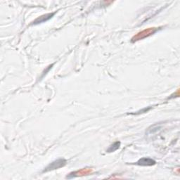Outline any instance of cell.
Returning a JSON list of instances; mask_svg holds the SVG:
<instances>
[{
	"label": "cell",
	"instance_id": "cell-3",
	"mask_svg": "<svg viewBox=\"0 0 180 180\" xmlns=\"http://www.w3.org/2000/svg\"><path fill=\"white\" fill-rule=\"evenodd\" d=\"M53 14H54V13H48V14H46V15H43L42 16L37 18V19L33 22V24L34 25H37V24L44 23L45 22V21H47L53 16Z\"/></svg>",
	"mask_w": 180,
	"mask_h": 180
},
{
	"label": "cell",
	"instance_id": "cell-2",
	"mask_svg": "<svg viewBox=\"0 0 180 180\" xmlns=\"http://www.w3.org/2000/svg\"><path fill=\"white\" fill-rule=\"evenodd\" d=\"M138 165L141 166H151L155 164V161L150 158H142L136 163Z\"/></svg>",
	"mask_w": 180,
	"mask_h": 180
},
{
	"label": "cell",
	"instance_id": "cell-4",
	"mask_svg": "<svg viewBox=\"0 0 180 180\" xmlns=\"http://www.w3.org/2000/svg\"><path fill=\"white\" fill-rule=\"evenodd\" d=\"M120 141L115 142V143L111 144V146H109L108 149H107L106 152H108V153L114 152L115 151H117V150L120 148Z\"/></svg>",
	"mask_w": 180,
	"mask_h": 180
},
{
	"label": "cell",
	"instance_id": "cell-1",
	"mask_svg": "<svg viewBox=\"0 0 180 180\" xmlns=\"http://www.w3.org/2000/svg\"><path fill=\"white\" fill-rule=\"evenodd\" d=\"M66 160L63 159V158H60V159L56 160L53 161V162L49 164V165L44 168V170H43V173H47V172H49L51 170H56V169L62 168L66 165Z\"/></svg>",
	"mask_w": 180,
	"mask_h": 180
}]
</instances>
